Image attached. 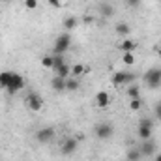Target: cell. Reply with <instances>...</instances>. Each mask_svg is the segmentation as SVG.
Returning <instances> with one entry per match:
<instances>
[{
    "mask_svg": "<svg viewBox=\"0 0 161 161\" xmlns=\"http://www.w3.org/2000/svg\"><path fill=\"white\" fill-rule=\"evenodd\" d=\"M154 161H161V154H156V158H154Z\"/></svg>",
    "mask_w": 161,
    "mask_h": 161,
    "instance_id": "cell-30",
    "label": "cell"
},
{
    "mask_svg": "<svg viewBox=\"0 0 161 161\" xmlns=\"http://www.w3.org/2000/svg\"><path fill=\"white\" fill-rule=\"evenodd\" d=\"M99 13H101V17H105V19H109V17H113V13H114V9H113V6H109V4H101L99 6Z\"/></svg>",
    "mask_w": 161,
    "mask_h": 161,
    "instance_id": "cell-17",
    "label": "cell"
},
{
    "mask_svg": "<svg viewBox=\"0 0 161 161\" xmlns=\"http://www.w3.org/2000/svg\"><path fill=\"white\" fill-rule=\"evenodd\" d=\"M125 96L129 99H141V88L139 86H129L127 92H125Z\"/></svg>",
    "mask_w": 161,
    "mask_h": 161,
    "instance_id": "cell-19",
    "label": "cell"
},
{
    "mask_svg": "<svg viewBox=\"0 0 161 161\" xmlns=\"http://www.w3.org/2000/svg\"><path fill=\"white\" fill-rule=\"evenodd\" d=\"M80 88V80L77 79V77H68L66 79V92H77Z\"/></svg>",
    "mask_w": 161,
    "mask_h": 161,
    "instance_id": "cell-12",
    "label": "cell"
},
{
    "mask_svg": "<svg viewBox=\"0 0 161 161\" xmlns=\"http://www.w3.org/2000/svg\"><path fill=\"white\" fill-rule=\"evenodd\" d=\"M51 88L54 90V92H66V79H62V77H54V79L51 80Z\"/></svg>",
    "mask_w": 161,
    "mask_h": 161,
    "instance_id": "cell-11",
    "label": "cell"
},
{
    "mask_svg": "<svg viewBox=\"0 0 161 161\" xmlns=\"http://www.w3.org/2000/svg\"><path fill=\"white\" fill-rule=\"evenodd\" d=\"M77 146H79V141H77V139H66L60 150H62L64 156H71V154H75Z\"/></svg>",
    "mask_w": 161,
    "mask_h": 161,
    "instance_id": "cell-9",
    "label": "cell"
},
{
    "mask_svg": "<svg viewBox=\"0 0 161 161\" xmlns=\"http://www.w3.org/2000/svg\"><path fill=\"white\" fill-rule=\"evenodd\" d=\"M69 47H71V36H69V32H64V34L56 36V40H54V45H53V51H51V53L64 54Z\"/></svg>",
    "mask_w": 161,
    "mask_h": 161,
    "instance_id": "cell-2",
    "label": "cell"
},
{
    "mask_svg": "<svg viewBox=\"0 0 161 161\" xmlns=\"http://www.w3.org/2000/svg\"><path fill=\"white\" fill-rule=\"evenodd\" d=\"M23 86H25L23 75H19L15 71H2L0 73V88L6 90V94L13 96L19 90H23Z\"/></svg>",
    "mask_w": 161,
    "mask_h": 161,
    "instance_id": "cell-1",
    "label": "cell"
},
{
    "mask_svg": "<svg viewBox=\"0 0 161 161\" xmlns=\"http://www.w3.org/2000/svg\"><path fill=\"white\" fill-rule=\"evenodd\" d=\"M84 71H86V68H84L82 64H75V66L71 68V73H73V77H77V79H79Z\"/></svg>",
    "mask_w": 161,
    "mask_h": 161,
    "instance_id": "cell-22",
    "label": "cell"
},
{
    "mask_svg": "<svg viewBox=\"0 0 161 161\" xmlns=\"http://www.w3.org/2000/svg\"><path fill=\"white\" fill-rule=\"evenodd\" d=\"M122 60H124L125 66H133V64H135V56H133V53H124Z\"/></svg>",
    "mask_w": 161,
    "mask_h": 161,
    "instance_id": "cell-23",
    "label": "cell"
},
{
    "mask_svg": "<svg viewBox=\"0 0 161 161\" xmlns=\"http://www.w3.org/2000/svg\"><path fill=\"white\" fill-rule=\"evenodd\" d=\"M75 26H77V19H75V17H68V19H64V28H66V32L73 30Z\"/></svg>",
    "mask_w": 161,
    "mask_h": 161,
    "instance_id": "cell-21",
    "label": "cell"
},
{
    "mask_svg": "<svg viewBox=\"0 0 161 161\" xmlns=\"http://www.w3.org/2000/svg\"><path fill=\"white\" fill-rule=\"evenodd\" d=\"M124 161H127V159H124Z\"/></svg>",
    "mask_w": 161,
    "mask_h": 161,
    "instance_id": "cell-32",
    "label": "cell"
},
{
    "mask_svg": "<svg viewBox=\"0 0 161 161\" xmlns=\"http://www.w3.org/2000/svg\"><path fill=\"white\" fill-rule=\"evenodd\" d=\"M94 133H96V137H97L99 141H107V139L113 137L114 127H113L111 122H101V124H97V125L94 127Z\"/></svg>",
    "mask_w": 161,
    "mask_h": 161,
    "instance_id": "cell-4",
    "label": "cell"
},
{
    "mask_svg": "<svg viewBox=\"0 0 161 161\" xmlns=\"http://www.w3.org/2000/svg\"><path fill=\"white\" fill-rule=\"evenodd\" d=\"M137 135H139L141 141H148V139H152V127L139 125V127H137Z\"/></svg>",
    "mask_w": 161,
    "mask_h": 161,
    "instance_id": "cell-13",
    "label": "cell"
},
{
    "mask_svg": "<svg viewBox=\"0 0 161 161\" xmlns=\"http://www.w3.org/2000/svg\"><path fill=\"white\" fill-rule=\"evenodd\" d=\"M2 2H6V4H8V2H11V0H2Z\"/></svg>",
    "mask_w": 161,
    "mask_h": 161,
    "instance_id": "cell-31",
    "label": "cell"
},
{
    "mask_svg": "<svg viewBox=\"0 0 161 161\" xmlns=\"http://www.w3.org/2000/svg\"><path fill=\"white\" fill-rule=\"evenodd\" d=\"M135 79V75L133 73H129V71H114L113 73V84L114 86H122V84H127V82H131V80Z\"/></svg>",
    "mask_w": 161,
    "mask_h": 161,
    "instance_id": "cell-6",
    "label": "cell"
},
{
    "mask_svg": "<svg viewBox=\"0 0 161 161\" xmlns=\"http://www.w3.org/2000/svg\"><path fill=\"white\" fill-rule=\"evenodd\" d=\"M139 125H144V127H154V120L152 118H141Z\"/></svg>",
    "mask_w": 161,
    "mask_h": 161,
    "instance_id": "cell-26",
    "label": "cell"
},
{
    "mask_svg": "<svg viewBox=\"0 0 161 161\" xmlns=\"http://www.w3.org/2000/svg\"><path fill=\"white\" fill-rule=\"evenodd\" d=\"M41 66L45 69H54V58H53V54H45L41 58Z\"/></svg>",
    "mask_w": 161,
    "mask_h": 161,
    "instance_id": "cell-18",
    "label": "cell"
},
{
    "mask_svg": "<svg viewBox=\"0 0 161 161\" xmlns=\"http://www.w3.org/2000/svg\"><path fill=\"white\" fill-rule=\"evenodd\" d=\"M142 80L146 82L148 88H159L161 86V69L159 68H150V69L144 73Z\"/></svg>",
    "mask_w": 161,
    "mask_h": 161,
    "instance_id": "cell-3",
    "label": "cell"
},
{
    "mask_svg": "<svg viewBox=\"0 0 161 161\" xmlns=\"http://www.w3.org/2000/svg\"><path fill=\"white\" fill-rule=\"evenodd\" d=\"M26 107L30 111H41L43 109V97L40 94H36V92H30L26 96Z\"/></svg>",
    "mask_w": 161,
    "mask_h": 161,
    "instance_id": "cell-7",
    "label": "cell"
},
{
    "mask_svg": "<svg viewBox=\"0 0 161 161\" xmlns=\"http://www.w3.org/2000/svg\"><path fill=\"white\" fill-rule=\"evenodd\" d=\"M23 4H25L26 9H36L38 8V0H23Z\"/></svg>",
    "mask_w": 161,
    "mask_h": 161,
    "instance_id": "cell-25",
    "label": "cell"
},
{
    "mask_svg": "<svg viewBox=\"0 0 161 161\" xmlns=\"http://www.w3.org/2000/svg\"><path fill=\"white\" fill-rule=\"evenodd\" d=\"M137 148H139V152H141L142 158H144V156H154V154H156V142H154L152 139L141 141V144H139Z\"/></svg>",
    "mask_w": 161,
    "mask_h": 161,
    "instance_id": "cell-8",
    "label": "cell"
},
{
    "mask_svg": "<svg viewBox=\"0 0 161 161\" xmlns=\"http://www.w3.org/2000/svg\"><path fill=\"white\" fill-rule=\"evenodd\" d=\"M141 107H142V101L141 99H131V103H129V109L131 111H141Z\"/></svg>",
    "mask_w": 161,
    "mask_h": 161,
    "instance_id": "cell-24",
    "label": "cell"
},
{
    "mask_svg": "<svg viewBox=\"0 0 161 161\" xmlns=\"http://www.w3.org/2000/svg\"><path fill=\"white\" fill-rule=\"evenodd\" d=\"M54 71H56V75H58V77H62V79H68V77H69V73H71V68H69V66L64 62V64H62V66H58Z\"/></svg>",
    "mask_w": 161,
    "mask_h": 161,
    "instance_id": "cell-15",
    "label": "cell"
},
{
    "mask_svg": "<svg viewBox=\"0 0 161 161\" xmlns=\"http://www.w3.org/2000/svg\"><path fill=\"white\" fill-rule=\"evenodd\" d=\"M49 4L54 6V8H60V0H49Z\"/></svg>",
    "mask_w": 161,
    "mask_h": 161,
    "instance_id": "cell-28",
    "label": "cell"
},
{
    "mask_svg": "<svg viewBox=\"0 0 161 161\" xmlns=\"http://www.w3.org/2000/svg\"><path fill=\"white\" fill-rule=\"evenodd\" d=\"M137 49V41L129 40V38H124V41H122V51L124 53H133Z\"/></svg>",
    "mask_w": 161,
    "mask_h": 161,
    "instance_id": "cell-14",
    "label": "cell"
},
{
    "mask_svg": "<svg viewBox=\"0 0 161 161\" xmlns=\"http://www.w3.org/2000/svg\"><path fill=\"white\" fill-rule=\"evenodd\" d=\"M34 139H36V142H40V144H47V142H51V141L54 139V127H51V125L40 127V129L36 131Z\"/></svg>",
    "mask_w": 161,
    "mask_h": 161,
    "instance_id": "cell-5",
    "label": "cell"
},
{
    "mask_svg": "<svg viewBox=\"0 0 161 161\" xmlns=\"http://www.w3.org/2000/svg\"><path fill=\"white\" fill-rule=\"evenodd\" d=\"M129 32H131V28H129V25H127V23H118V25H116V34H118V36L127 38V36H129Z\"/></svg>",
    "mask_w": 161,
    "mask_h": 161,
    "instance_id": "cell-16",
    "label": "cell"
},
{
    "mask_svg": "<svg viewBox=\"0 0 161 161\" xmlns=\"http://www.w3.org/2000/svg\"><path fill=\"white\" fill-rule=\"evenodd\" d=\"M141 152H139V148H131L127 154H125V159L127 161H141Z\"/></svg>",
    "mask_w": 161,
    "mask_h": 161,
    "instance_id": "cell-20",
    "label": "cell"
},
{
    "mask_svg": "<svg viewBox=\"0 0 161 161\" xmlns=\"http://www.w3.org/2000/svg\"><path fill=\"white\" fill-rule=\"evenodd\" d=\"M127 2H129V4H131V6H137V4H139V2H141V0H127Z\"/></svg>",
    "mask_w": 161,
    "mask_h": 161,
    "instance_id": "cell-29",
    "label": "cell"
},
{
    "mask_svg": "<svg viewBox=\"0 0 161 161\" xmlns=\"http://www.w3.org/2000/svg\"><path fill=\"white\" fill-rule=\"evenodd\" d=\"M154 113H156V118L158 120H161V101L156 105V109H154Z\"/></svg>",
    "mask_w": 161,
    "mask_h": 161,
    "instance_id": "cell-27",
    "label": "cell"
},
{
    "mask_svg": "<svg viewBox=\"0 0 161 161\" xmlns=\"http://www.w3.org/2000/svg\"><path fill=\"white\" fill-rule=\"evenodd\" d=\"M94 103H96V107H97V109H105V107H109V105H111V96H109L107 92H97V94H96Z\"/></svg>",
    "mask_w": 161,
    "mask_h": 161,
    "instance_id": "cell-10",
    "label": "cell"
}]
</instances>
